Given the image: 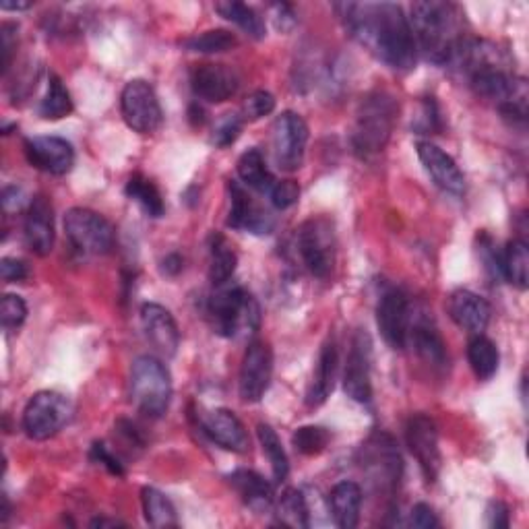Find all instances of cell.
I'll list each match as a JSON object with an SVG mask.
<instances>
[{
	"mask_svg": "<svg viewBox=\"0 0 529 529\" xmlns=\"http://www.w3.org/2000/svg\"><path fill=\"white\" fill-rule=\"evenodd\" d=\"M352 38L395 71L416 65V38L410 19L393 3L337 5Z\"/></svg>",
	"mask_w": 529,
	"mask_h": 529,
	"instance_id": "cell-1",
	"label": "cell"
},
{
	"mask_svg": "<svg viewBox=\"0 0 529 529\" xmlns=\"http://www.w3.org/2000/svg\"><path fill=\"white\" fill-rule=\"evenodd\" d=\"M459 17V9L451 3L426 0V3L412 5L410 25L428 60L437 62V65L451 62L463 42Z\"/></svg>",
	"mask_w": 529,
	"mask_h": 529,
	"instance_id": "cell-2",
	"label": "cell"
},
{
	"mask_svg": "<svg viewBox=\"0 0 529 529\" xmlns=\"http://www.w3.org/2000/svg\"><path fill=\"white\" fill-rule=\"evenodd\" d=\"M397 110L395 98L385 91H375L362 100L352 135L354 151L360 158H372L385 149L393 133Z\"/></svg>",
	"mask_w": 529,
	"mask_h": 529,
	"instance_id": "cell-3",
	"label": "cell"
},
{
	"mask_svg": "<svg viewBox=\"0 0 529 529\" xmlns=\"http://www.w3.org/2000/svg\"><path fill=\"white\" fill-rule=\"evenodd\" d=\"M209 317L222 337L253 335L261 323L257 300L240 286H220L209 300Z\"/></svg>",
	"mask_w": 529,
	"mask_h": 529,
	"instance_id": "cell-4",
	"label": "cell"
},
{
	"mask_svg": "<svg viewBox=\"0 0 529 529\" xmlns=\"http://www.w3.org/2000/svg\"><path fill=\"white\" fill-rule=\"evenodd\" d=\"M131 401L147 418H162L172 401V377L153 356H139L131 366Z\"/></svg>",
	"mask_w": 529,
	"mask_h": 529,
	"instance_id": "cell-5",
	"label": "cell"
},
{
	"mask_svg": "<svg viewBox=\"0 0 529 529\" xmlns=\"http://www.w3.org/2000/svg\"><path fill=\"white\" fill-rule=\"evenodd\" d=\"M298 251L308 271L319 279H327L335 267L337 242L333 222L325 215L306 220L298 230Z\"/></svg>",
	"mask_w": 529,
	"mask_h": 529,
	"instance_id": "cell-6",
	"label": "cell"
},
{
	"mask_svg": "<svg viewBox=\"0 0 529 529\" xmlns=\"http://www.w3.org/2000/svg\"><path fill=\"white\" fill-rule=\"evenodd\" d=\"M71 401L56 391H40L27 401L23 410V430L29 439L48 441L69 424Z\"/></svg>",
	"mask_w": 529,
	"mask_h": 529,
	"instance_id": "cell-7",
	"label": "cell"
},
{
	"mask_svg": "<svg viewBox=\"0 0 529 529\" xmlns=\"http://www.w3.org/2000/svg\"><path fill=\"white\" fill-rule=\"evenodd\" d=\"M69 242L83 255H108L114 246V228L100 213L75 207L65 215Z\"/></svg>",
	"mask_w": 529,
	"mask_h": 529,
	"instance_id": "cell-8",
	"label": "cell"
},
{
	"mask_svg": "<svg viewBox=\"0 0 529 529\" xmlns=\"http://www.w3.org/2000/svg\"><path fill=\"white\" fill-rule=\"evenodd\" d=\"M122 118L139 135H151L162 127V106L155 89L143 81L133 79L122 89L120 96Z\"/></svg>",
	"mask_w": 529,
	"mask_h": 529,
	"instance_id": "cell-9",
	"label": "cell"
},
{
	"mask_svg": "<svg viewBox=\"0 0 529 529\" xmlns=\"http://www.w3.org/2000/svg\"><path fill=\"white\" fill-rule=\"evenodd\" d=\"M308 124L296 112H284L273 124V153L279 170L296 172L304 164Z\"/></svg>",
	"mask_w": 529,
	"mask_h": 529,
	"instance_id": "cell-10",
	"label": "cell"
},
{
	"mask_svg": "<svg viewBox=\"0 0 529 529\" xmlns=\"http://www.w3.org/2000/svg\"><path fill=\"white\" fill-rule=\"evenodd\" d=\"M273 375V352L269 344L255 339L248 344L240 366V397L246 403H257L267 393Z\"/></svg>",
	"mask_w": 529,
	"mask_h": 529,
	"instance_id": "cell-11",
	"label": "cell"
},
{
	"mask_svg": "<svg viewBox=\"0 0 529 529\" xmlns=\"http://www.w3.org/2000/svg\"><path fill=\"white\" fill-rule=\"evenodd\" d=\"M406 441L412 455L418 459L420 470L428 482H434L441 472L439 428L426 414H414L406 426Z\"/></svg>",
	"mask_w": 529,
	"mask_h": 529,
	"instance_id": "cell-12",
	"label": "cell"
},
{
	"mask_svg": "<svg viewBox=\"0 0 529 529\" xmlns=\"http://www.w3.org/2000/svg\"><path fill=\"white\" fill-rule=\"evenodd\" d=\"M377 325L389 348H406L412 327L408 296L399 290H387L377 306Z\"/></svg>",
	"mask_w": 529,
	"mask_h": 529,
	"instance_id": "cell-13",
	"label": "cell"
},
{
	"mask_svg": "<svg viewBox=\"0 0 529 529\" xmlns=\"http://www.w3.org/2000/svg\"><path fill=\"white\" fill-rule=\"evenodd\" d=\"M191 85L195 96L209 102L222 104L228 102L240 87V77L228 65H215V62H205L197 65L191 73Z\"/></svg>",
	"mask_w": 529,
	"mask_h": 529,
	"instance_id": "cell-14",
	"label": "cell"
},
{
	"mask_svg": "<svg viewBox=\"0 0 529 529\" xmlns=\"http://www.w3.org/2000/svg\"><path fill=\"white\" fill-rule=\"evenodd\" d=\"M27 162L48 174H69L75 166V149L67 139L34 137L25 141Z\"/></svg>",
	"mask_w": 529,
	"mask_h": 529,
	"instance_id": "cell-15",
	"label": "cell"
},
{
	"mask_svg": "<svg viewBox=\"0 0 529 529\" xmlns=\"http://www.w3.org/2000/svg\"><path fill=\"white\" fill-rule=\"evenodd\" d=\"M370 354H372L370 337L364 331H358L352 339V348L344 372V391L350 399L358 403H368L372 399Z\"/></svg>",
	"mask_w": 529,
	"mask_h": 529,
	"instance_id": "cell-16",
	"label": "cell"
},
{
	"mask_svg": "<svg viewBox=\"0 0 529 529\" xmlns=\"http://www.w3.org/2000/svg\"><path fill=\"white\" fill-rule=\"evenodd\" d=\"M364 470L385 488H395L401 474V457L389 434H372L364 445Z\"/></svg>",
	"mask_w": 529,
	"mask_h": 529,
	"instance_id": "cell-17",
	"label": "cell"
},
{
	"mask_svg": "<svg viewBox=\"0 0 529 529\" xmlns=\"http://www.w3.org/2000/svg\"><path fill=\"white\" fill-rule=\"evenodd\" d=\"M141 325L149 344L166 358H174L180 346V329L168 308L155 302L141 306Z\"/></svg>",
	"mask_w": 529,
	"mask_h": 529,
	"instance_id": "cell-18",
	"label": "cell"
},
{
	"mask_svg": "<svg viewBox=\"0 0 529 529\" xmlns=\"http://www.w3.org/2000/svg\"><path fill=\"white\" fill-rule=\"evenodd\" d=\"M230 213L228 226L234 230L251 232V234H271L273 220L271 215L251 197L242 184L230 182Z\"/></svg>",
	"mask_w": 529,
	"mask_h": 529,
	"instance_id": "cell-19",
	"label": "cell"
},
{
	"mask_svg": "<svg viewBox=\"0 0 529 529\" xmlns=\"http://www.w3.org/2000/svg\"><path fill=\"white\" fill-rule=\"evenodd\" d=\"M25 242L29 251L38 257H48L54 248V209L52 203L38 195L31 199L27 213H25V224H23Z\"/></svg>",
	"mask_w": 529,
	"mask_h": 529,
	"instance_id": "cell-20",
	"label": "cell"
},
{
	"mask_svg": "<svg viewBox=\"0 0 529 529\" xmlns=\"http://www.w3.org/2000/svg\"><path fill=\"white\" fill-rule=\"evenodd\" d=\"M199 422H201L203 432L215 445H220L222 449L232 451V453L248 451V445H251V441H248V432L234 412L224 410V408L211 410L203 414Z\"/></svg>",
	"mask_w": 529,
	"mask_h": 529,
	"instance_id": "cell-21",
	"label": "cell"
},
{
	"mask_svg": "<svg viewBox=\"0 0 529 529\" xmlns=\"http://www.w3.org/2000/svg\"><path fill=\"white\" fill-rule=\"evenodd\" d=\"M416 149H418V158L422 166L443 191L451 195H461L465 191L463 172L459 170V166L455 164V160L449 153H445L441 147H437L430 141H420Z\"/></svg>",
	"mask_w": 529,
	"mask_h": 529,
	"instance_id": "cell-22",
	"label": "cell"
},
{
	"mask_svg": "<svg viewBox=\"0 0 529 529\" xmlns=\"http://www.w3.org/2000/svg\"><path fill=\"white\" fill-rule=\"evenodd\" d=\"M449 315L463 331L482 335V331L490 323L492 310L482 296L470 290H457L449 298Z\"/></svg>",
	"mask_w": 529,
	"mask_h": 529,
	"instance_id": "cell-23",
	"label": "cell"
},
{
	"mask_svg": "<svg viewBox=\"0 0 529 529\" xmlns=\"http://www.w3.org/2000/svg\"><path fill=\"white\" fill-rule=\"evenodd\" d=\"M337 348L335 341L329 339L325 341V346L321 348L317 370L313 375V381H310L308 393H306V406L308 408H319L327 401L335 387V377H337Z\"/></svg>",
	"mask_w": 529,
	"mask_h": 529,
	"instance_id": "cell-24",
	"label": "cell"
},
{
	"mask_svg": "<svg viewBox=\"0 0 529 529\" xmlns=\"http://www.w3.org/2000/svg\"><path fill=\"white\" fill-rule=\"evenodd\" d=\"M329 507L333 521L341 529H354L360 523L362 488L356 482H339L329 494Z\"/></svg>",
	"mask_w": 529,
	"mask_h": 529,
	"instance_id": "cell-25",
	"label": "cell"
},
{
	"mask_svg": "<svg viewBox=\"0 0 529 529\" xmlns=\"http://www.w3.org/2000/svg\"><path fill=\"white\" fill-rule=\"evenodd\" d=\"M230 484L236 488V492L242 496V501L255 509V511H267L273 505V486L257 472L253 470H236L230 476Z\"/></svg>",
	"mask_w": 529,
	"mask_h": 529,
	"instance_id": "cell-26",
	"label": "cell"
},
{
	"mask_svg": "<svg viewBox=\"0 0 529 529\" xmlns=\"http://www.w3.org/2000/svg\"><path fill=\"white\" fill-rule=\"evenodd\" d=\"M238 176L244 182V186H248V189H253L261 195H269L277 182V178L269 172L267 162L259 149H248L240 155Z\"/></svg>",
	"mask_w": 529,
	"mask_h": 529,
	"instance_id": "cell-27",
	"label": "cell"
},
{
	"mask_svg": "<svg viewBox=\"0 0 529 529\" xmlns=\"http://www.w3.org/2000/svg\"><path fill=\"white\" fill-rule=\"evenodd\" d=\"M408 341H412L416 352L430 364L434 366H443L447 362V350H445V341L437 327L430 325L428 321H418L410 327Z\"/></svg>",
	"mask_w": 529,
	"mask_h": 529,
	"instance_id": "cell-28",
	"label": "cell"
},
{
	"mask_svg": "<svg viewBox=\"0 0 529 529\" xmlns=\"http://www.w3.org/2000/svg\"><path fill=\"white\" fill-rule=\"evenodd\" d=\"M209 255H211V261H209V279H211V284L215 288L226 286L230 282V277L236 271V263H238L236 253L232 251V246L228 244V240L224 236L215 234L211 238Z\"/></svg>",
	"mask_w": 529,
	"mask_h": 529,
	"instance_id": "cell-29",
	"label": "cell"
},
{
	"mask_svg": "<svg viewBox=\"0 0 529 529\" xmlns=\"http://www.w3.org/2000/svg\"><path fill=\"white\" fill-rule=\"evenodd\" d=\"M468 360L474 370V375L480 381H488L496 375L501 362V354L496 350L494 341L484 337V335H474L468 344Z\"/></svg>",
	"mask_w": 529,
	"mask_h": 529,
	"instance_id": "cell-30",
	"label": "cell"
},
{
	"mask_svg": "<svg viewBox=\"0 0 529 529\" xmlns=\"http://www.w3.org/2000/svg\"><path fill=\"white\" fill-rule=\"evenodd\" d=\"M141 501H143L145 521L151 527H158V529L178 527L176 509L164 492H160L158 488H143Z\"/></svg>",
	"mask_w": 529,
	"mask_h": 529,
	"instance_id": "cell-31",
	"label": "cell"
},
{
	"mask_svg": "<svg viewBox=\"0 0 529 529\" xmlns=\"http://www.w3.org/2000/svg\"><path fill=\"white\" fill-rule=\"evenodd\" d=\"M215 11L220 13L226 21H232L234 25H238L244 34L251 36L253 40H263L267 36L265 21L259 17V13L253 7L228 0V3H217Z\"/></svg>",
	"mask_w": 529,
	"mask_h": 529,
	"instance_id": "cell-32",
	"label": "cell"
},
{
	"mask_svg": "<svg viewBox=\"0 0 529 529\" xmlns=\"http://www.w3.org/2000/svg\"><path fill=\"white\" fill-rule=\"evenodd\" d=\"M257 437H259V443L263 447L265 457L269 459L273 480L277 484H282L288 478V474H290V463H288V455L284 451L282 441H279L277 432L269 424H259L257 426Z\"/></svg>",
	"mask_w": 529,
	"mask_h": 529,
	"instance_id": "cell-33",
	"label": "cell"
},
{
	"mask_svg": "<svg viewBox=\"0 0 529 529\" xmlns=\"http://www.w3.org/2000/svg\"><path fill=\"white\" fill-rule=\"evenodd\" d=\"M127 197L131 201H135L149 217H162L166 211L164 199H162V193L158 191V186H155L149 178H145L143 174H133L129 178Z\"/></svg>",
	"mask_w": 529,
	"mask_h": 529,
	"instance_id": "cell-34",
	"label": "cell"
},
{
	"mask_svg": "<svg viewBox=\"0 0 529 529\" xmlns=\"http://www.w3.org/2000/svg\"><path fill=\"white\" fill-rule=\"evenodd\" d=\"M503 279L517 286L519 290L527 288L529 279V253L523 240H511L503 253Z\"/></svg>",
	"mask_w": 529,
	"mask_h": 529,
	"instance_id": "cell-35",
	"label": "cell"
},
{
	"mask_svg": "<svg viewBox=\"0 0 529 529\" xmlns=\"http://www.w3.org/2000/svg\"><path fill=\"white\" fill-rule=\"evenodd\" d=\"M71 112H73V100L69 89L60 81L58 75H50L46 96L40 104V116L46 120H60L67 118Z\"/></svg>",
	"mask_w": 529,
	"mask_h": 529,
	"instance_id": "cell-36",
	"label": "cell"
},
{
	"mask_svg": "<svg viewBox=\"0 0 529 529\" xmlns=\"http://www.w3.org/2000/svg\"><path fill=\"white\" fill-rule=\"evenodd\" d=\"M277 519L282 525L296 527V529H306L310 525L308 505H306V499L300 490L288 488V490H284L282 496H279Z\"/></svg>",
	"mask_w": 529,
	"mask_h": 529,
	"instance_id": "cell-37",
	"label": "cell"
},
{
	"mask_svg": "<svg viewBox=\"0 0 529 529\" xmlns=\"http://www.w3.org/2000/svg\"><path fill=\"white\" fill-rule=\"evenodd\" d=\"M236 44H238L236 36L226 29H209L199 36L184 40L186 50L199 52V54H222V52L232 50Z\"/></svg>",
	"mask_w": 529,
	"mask_h": 529,
	"instance_id": "cell-38",
	"label": "cell"
},
{
	"mask_svg": "<svg viewBox=\"0 0 529 529\" xmlns=\"http://www.w3.org/2000/svg\"><path fill=\"white\" fill-rule=\"evenodd\" d=\"M329 439H331L329 432L321 426H302L294 432L292 443L298 453L313 457L325 451V447L329 445Z\"/></svg>",
	"mask_w": 529,
	"mask_h": 529,
	"instance_id": "cell-39",
	"label": "cell"
},
{
	"mask_svg": "<svg viewBox=\"0 0 529 529\" xmlns=\"http://www.w3.org/2000/svg\"><path fill=\"white\" fill-rule=\"evenodd\" d=\"M27 319V304L17 294H7L0 302V321L5 329H19Z\"/></svg>",
	"mask_w": 529,
	"mask_h": 529,
	"instance_id": "cell-40",
	"label": "cell"
},
{
	"mask_svg": "<svg viewBox=\"0 0 529 529\" xmlns=\"http://www.w3.org/2000/svg\"><path fill=\"white\" fill-rule=\"evenodd\" d=\"M273 110H275V98L265 89L253 91L251 96L244 100V106H242L244 118H248V120H259V118L271 114Z\"/></svg>",
	"mask_w": 529,
	"mask_h": 529,
	"instance_id": "cell-41",
	"label": "cell"
},
{
	"mask_svg": "<svg viewBox=\"0 0 529 529\" xmlns=\"http://www.w3.org/2000/svg\"><path fill=\"white\" fill-rule=\"evenodd\" d=\"M267 197L275 209H288L298 203L300 186L294 180H277Z\"/></svg>",
	"mask_w": 529,
	"mask_h": 529,
	"instance_id": "cell-42",
	"label": "cell"
},
{
	"mask_svg": "<svg viewBox=\"0 0 529 529\" xmlns=\"http://www.w3.org/2000/svg\"><path fill=\"white\" fill-rule=\"evenodd\" d=\"M242 133V118L238 114H226L213 131V143L217 147H230Z\"/></svg>",
	"mask_w": 529,
	"mask_h": 529,
	"instance_id": "cell-43",
	"label": "cell"
},
{
	"mask_svg": "<svg viewBox=\"0 0 529 529\" xmlns=\"http://www.w3.org/2000/svg\"><path fill=\"white\" fill-rule=\"evenodd\" d=\"M91 457L93 461H98L102 463L104 468L114 474V476H124V468H122V463L108 451V447L104 443H96L91 447Z\"/></svg>",
	"mask_w": 529,
	"mask_h": 529,
	"instance_id": "cell-44",
	"label": "cell"
},
{
	"mask_svg": "<svg viewBox=\"0 0 529 529\" xmlns=\"http://www.w3.org/2000/svg\"><path fill=\"white\" fill-rule=\"evenodd\" d=\"M509 507L501 501H492L486 509V519H488V527L494 529H507L511 525V515H509Z\"/></svg>",
	"mask_w": 529,
	"mask_h": 529,
	"instance_id": "cell-45",
	"label": "cell"
},
{
	"mask_svg": "<svg viewBox=\"0 0 529 529\" xmlns=\"http://www.w3.org/2000/svg\"><path fill=\"white\" fill-rule=\"evenodd\" d=\"M0 275H3L7 284H15V282H23V279L29 275V271L23 261L7 257L0 261Z\"/></svg>",
	"mask_w": 529,
	"mask_h": 529,
	"instance_id": "cell-46",
	"label": "cell"
},
{
	"mask_svg": "<svg viewBox=\"0 0 529 529\" xmlns=\"http://www.w3.org/2000/svg\"><path fill=\"white\" fill-rule=\"evenodd\" d=\"M15 25L5 23L3 29H0V54H3V73L9 71L11 65V56L15 50Z\"/></svg>",
	"mask_w": 529,
	"mask_h": 529,
	"instance_id": "cell-47",
	"label": "cell"
},
{
	"mask_svg": "<svg viewBox=\"0 0 529 529\" xmlns=\"http://www.w3.org/2000/svg\"><path fill=\"white\" fill-rule=\"evenodd\" d=\"M412 525L418 529H434V527H439V519L437 515H434L430 505L418 503L412 511Z\"/></svg>",
	"mask_w": 529,
	"mask_h": 529,
	"instance_id": "cell-48",
	"label": "cell"
},
{
	"mask_svg": "<svg viewBox=\"0 0 529 529\" xmlns=\"http://www.w3.org/2000/svg\"><path fill=\"white\" fill-rule=\"evenodd\" d=\"M23 191L19 189V186H7V189L3 191V209L7 213H13V211H19L23 207Z\"/></svg>",
	"mask_w": 529,
	"mask_h": 529,
	"instance_id": "cell-49",
	"label": "cell"
},
{
	"mask_svg": "<svg viewBox=\"0 0 529 529\" xmlns=\"http://www.w3.org/2000/svg\"><path fill=\"white\" fill-rule=\"evenodd\" d=\"M91 527H124V523L122 521H118V519H106V517H100V519H93L91 521Z\"/></svg>",
	"mask_w": 529,
	"mask_h": 529,
	"instance_id": "cell-50",
	"label": "cell"
},
{
	"mask_svg": "<svg viewBox=\"0 0 529 529\" xmlns=\"http://www.w3.org/2000/svg\"><path fill=\"white\" fill-rule=\"evenodd\" d=\"M29 7L31 3H9V0H3V3H0V9L3 11H25Z\"/></svg>",
	"mask_w": 529,
	"mask_h": 529,
	"instance_id": "cell-51",
	"label": "cell"
}]
</instances>
